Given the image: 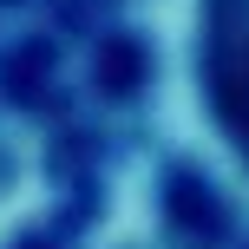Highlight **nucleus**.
<instances>
[{
    "label": "nucleus",
    "instance_id": "obj_1",
    "mask_svg": "<svg viewBox=\"0 0 249 249\" xmlns=\"http://www.w3.org/2000/svg\"><path fill=\"white\" fill-rule=\"evenodd\" d=\"M190 92L216 151L249 184V0L190 7Z\"/></svg>",
    "mask_w": 249,
    "mask_h": 249
}]
</instances>
